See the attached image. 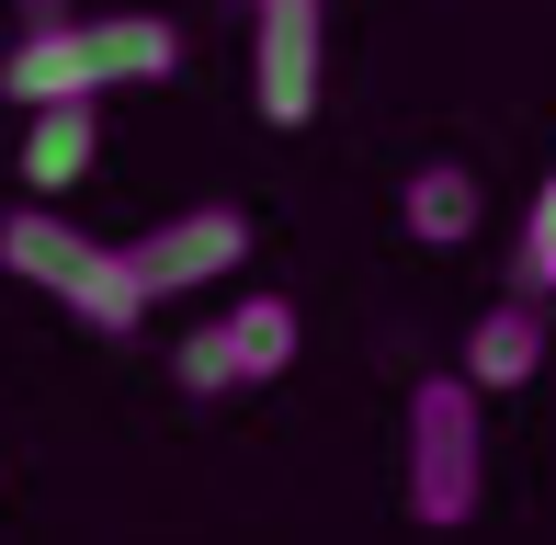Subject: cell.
Listing matches in <instances>:
<instances>
[{
  "label": "cell",
  "instance_id": "3",
  "mask_svg": "<svg viewBox=\"0 0 556 545\" xmlns=\"http://www.w3.org/2000/svg\"><path fill=\"white\" fill-rule=\"evenodd\" d=\"M477 489H489L477 386H466V376H420V386H409V511H420V523H466Z\"/></svg>",
  "mask_w": 556,
  "mask_h": 545
},
{
  "label": "cell",
  "instance_id": "9",
  "mask_svg": "<svg viewBox=\"0 0 556 545\" xmlns=\"http://www.w3.org/2000/svg\"><path fill=\"white\" fill-rule=\"evenodd\" d=\"M397 228L454 251V239H477V170L466 160H420L409 182H397Z\"/></svg>",
  "mask_w": 556,
  "mask_h": 545
},
{
  "label": "cell",
  "instance_id": "6",
  "mask_svg": "<svg viewBox=\"0 0 556 545\" xmlns=\"http://www.w3.org/2000/svg\"><path fill=\"white\" fill-rule=\"evenodd\" d=\"M125 262H137L148 307H160V295H193V284H227V272L250 262V216L239 205H182V216H160L148 239H125Z\"/></svg>",
  "mask_w": 556,
  "mask_h": 545
},
{
  "label": "cell",
  "instance_id": "2",
  "mask_svg": "<svg viewBox=\"0 0 556 545\" xmlns=\"http://www.w3.org/2000/svg\"><path fill=\"white\" fill-rule=\"evenodd\" d=\"M0 272H12V284H35L46 307H68L80 330H103V341H125V330L148 318L137 262H125L114 239L68 228L58 205H12V216H0Z\"/></svg>",
  "mask_w": 556,
  "mask_h": 545
},
{
  "label": "cell",
  "instance_id": "5",
  "mask_svg": "<svg viewBox=\"0 0 556 545\" xmlns=\"http://www.w3.org/2000/svg\"><path fill=\"white\" fill-rule=\"evenodd\" d=\"M318 68H330L318 0H250V103H262V126H307Z\"/></svg>",
  "mask_w": 556,
  "mask_h": 545
},
{
  "label": "cell",
  "instance_id": "4",
  "mask_svg": "<svg viewBox=\"0 0 556 545\" xmlns=\"http://www.w3.org/2000/svg\"><path fill=\"white\" fill-rule=\"evenodd\" d=\"M285 364H295V307H285V295H239L227 318H205V330L182 341V386H193V398L273 386Z\"/></svg>",
  "mask_w": 556,
  "mask_h": 545
},
{
  "label": "cell",
  "instance_id": "10",
  "mask_svg": "<svg viewBox=\"0 0 556 545\" xmlns=\"http://www.w3.org/2000/svg\"><path fill=\"white\" fill-rule=\"evenodd\" d=\"M522 284H534V295H556V170H545L534 216H522Z\"/></svg>",
  "mask_w": 556,
  "mask_h": 545
},
{
  "label": "cell",
  "instance_id": "8",
  "mask_svg": "<svg viewBox=\"0 0 556 545\" xmlns=\"http://www.w3.org/2000/svg\"><path fill=\"white\" fill-rule=\"evenodd\" d=\"M91 160H103V114H91V91L23 103V182H35V193H68Z\"/></svg>",
  "mask_w": 556,
  "mask_h": 545
},
{
  "label": "cell",
  "instance_id": "11",
  "mask_svg": "<svg viewBox=\"0 0 556 545\" xmlns=\"http://www.w3.org/2000/svg\"><path fill=\"white\" fill-rule=\"evenodd\" d=\"M239 12H250V0H239Z\"/></svg>",
  "mask_w": 556,
  "mask_h": 545
},
{
  "label": "cell",
  "instance_id": "7",
  "mask_svg": "<svg viewBox=\"0 0 556 545\" xmlns=\"http://www.w3.org/2000/svg\"><path fill=\"white\" fill-rule=\"evenodd\" d=\"M534 376H545V307H534V295L477 307V330H466V386H477V398H511V386H534Z\"/></svg>",
  "mask_w": 556,
  "mask_h": 545
},
{
  "label": "cell",
  "instance_id": "1",
  "mask_svg": "<svg viewBox=\"0 0 556 545\" xmlns=\"http://www.w3.org/2000/svg\"><path fill=\"white\" fill-rule=\"evenodd\" d=\"M182 68V23L170 12H46L35 35L0 58L12 103H58V91H125V80H170Z\"/></svg>",
  "mask_w": 556,
  "mask_h": 545
}]
</instances>
